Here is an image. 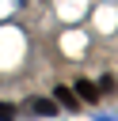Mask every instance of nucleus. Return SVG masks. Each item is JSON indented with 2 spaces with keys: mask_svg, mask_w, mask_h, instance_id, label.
<instances>
[{
  "mask_svg": "<svg viewBox=\"0 0 118 121\" xmlns=\"http://www.w3.org/2000/svg\"><path fill=\"white\" fill-rule=\"evenodd\" d=\"M57 102L65 106V110H76L80 102H76V91H69V87H57Z\"/></svg>",
  "mask_w": 118,
  "mask_h": 121,
  "instance_id": "f03ea898",
  "label": "nucleus"
},
{
  "mask_svg": "<svg viewBox=\"0 0 118 121\" xmlns=\"http://www.w3.org/2000/svg\"><path fill=\"white\" fill-rule=\"evenodd\" d=\"M76 95H80L84 102H99V87H95V83H88V79H80V83H76Z\"/></svg>",
  "mask_w": 118,
  "mask_h": 121,
  "instance_id": "f257e3e1",
  "label": "nucleus"
},
{
  "mask_svg": "<svg viewBox=\"0 0 118 121\" xmlns=\"http://www.w3.org/2000/svg\"><path fill=\"white\" fill-rule=\"evenodd\" d=\"M30 110H34V113H42V117H46V113L53 117V102H49V98H30Z\"/></svg>",
  "mask_w": 118,
  "mask_h": 121,
  "instance_id": "7ed1b4c3",
  "label": "nucleus"
},
{
  "mask_svg": "<svg viewBox=\"0 0 118 121\" xmlns=\"http://www.w3.org/2000/svg\"><path fill=\"white\" fill-rule=\"evenodd\" d=\"M0 121H15V106L11 102H0Z\"/></svg>",
  "mask_w": 118,
  "mask_h": 121,
  "instance_id": "20e7f679",
  "label": "nucleus"
},
{
  "mask_svg": "<svg viewBox=\"0 0 118 121\" xmlns=\"http://www.w3.org/2000/svg\"><path fill=\"white\" fill-rule=\"evenodd\" d=\"M95 87H99V91H114V79H110V76H103V79H99Z\"/></svg>",
  "mask_w": 118,
  "mask_h": 121,
  "instance_id": "39448f33",
  "label": "nucleus"
}]
</instances>
